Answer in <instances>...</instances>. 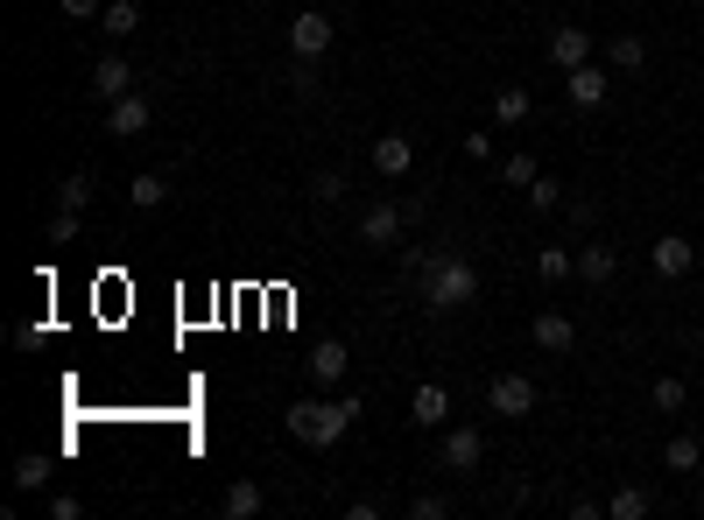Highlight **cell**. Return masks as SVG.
<instances>
[{"instance_id": "cell-23", "label": "cell", "mask_w": 704, "mask_h": 520, "mask_svg": "<svg viewBox=\"0 0 704 520\" xmlns=\"http://www.w3.org/2000/svg\"><path fill=\"white\" fill-rule=\"evenodd\" d=\"M50 198H56V211H85V204H92V177H85V169H71V177L56 183Z\"/></svg>"}, {"instance_id": "cell-16", "label": "cell", "mask_w": 704, "mask_h": 520, "mask_svg": "<svg viewBox=\"0 0 704 520\" xmlns=\"http://www.w3.org/2000/svg\"><path fill=\"white\" fill-rule=\"evenodd\" d=\"M219 513H225V520H254V513H269V492H261L254 478H233L225 499H219Z\"/></svg>"}, {"instance_id": "cell-12", "label": "cell", "mask_w": 704, "mask_h": 520, "mask_svg": "<svg viewBox=\"0 0 704 520\" xmlns=\"http://www.w3.org/2000/svg\"><path fill=\"white\" fill-rule=\"evenodd\" d=\"M127 92H135V64H127V56H99V71H92V99H127Z\"/></svg>"}, {"instance_id": "cell-2", "label": "cell", "mask_w": 704, "mask_h": 520, "mask_svg": "<svg viewBox=\"0 0 704 520\" xmlns=\"http://www.w3.org/2000/svg\"><path fill=\"white\" fill-rule=\"evenodd\" d=\"M423 303L437 317H451V310H465V303H480V267H472L465 254H437L423 267Z\"/></svg>"}, {"instance_id": "cell-24", "label": "cell", "mask_w": 704, "mask_h": 520, "mask_svg": "<svg viewBox=\"0 0 704 520\" xmlns=\"http://www.w3.org/2000/svg\"><path fill=\"white\" fill-rule=\"evenodd\" d=\"M99 29H106V35H135V29H141V8H135V0H106Z\"/></svg>"}, {"instance_id": "cell-11", "label": "cell", "mask_w": 704, "mask_h": 520, "mask_svg": "<svg viewBox=\"0 0 704 520\" xmlns=\"http://www.w3.org/2000/svg\"><path fill=\"white\" fill-rule=\"evenodd\" d=\"M409 422H416V429H444V422H451V394L437 388V380H423V388L409 394Z\"/></svg>"}, {"instance_id": "cell-32", "label": "cell", "mask_w": 704, "mask_h": 520, "mask_svg": "<svg viewBox=\"0 0 704 520\" xmlns=\"http://www.w3.org/2000/svg\"><path fill=\"white\" fill-rule=\"evenodd\" d=\"M64 14H71V22H99L106 8H99V0H64Z\"/></svg>"}, {"instance_id": "cell-18", "label": "cell", "mask_w": 704, "mask_h": 520, "mask_svg": "<svg viewBox=\"0 0 704 520\" xmlns=\"http://www.w3.org/2000/svg\"><path fill=\"white\" fill-rule=\"evenodd\" d=\"M613 275H620L613 246H578V282H613Z\"/></svg>"}, {"instance_id": "cell-4", "label": "cell", "mask_w": 704, "mask_h": 520, "mask_svg": "<svg viewBox=\"0 0 704 520\" xmlns=\"http://www.w3.org/2000/svg\"><path fill=\"white\" fill-rule=\"evenodd\" d=\"M332 22H325V14H317V8H303L296 14V22H290V56H303V64H317V56H325L332 50Z\"/></svg>"}, {"instance_id": "cell-5", "label": "cell", "mask_w": 704, "mask_h": 520, "mask_svg": "<svg viewBox=\"0 0 704 520\" xmlns=\"http://www.w3.org/2000/svg\"><path fill=\"white\" fill-rule=\"evenodd\" d=\"M549 64H557V71L592 64V29H585V22H557V29H549Z\"/></svg>"}, {"instance_id": "cell-30", "label": "cell", "mask_w": 704, "mask_h": 520, "mask_svg": "<svg viewBox=\"0 0 704 520\" xmlns=\"http://www.w3.org/2000/svg\"><path fill=\"white\" fill-rule=\"evenodd\" d=\"M78 211H50V246H78Z\"/></svg>"}, {"instance_id": "cell-34", "label": "cell", "mask_w": 704, "mask_h": 520, "mask_svg": "<svg viewBox=\"0 0 704 520\" xmlns=\"http://www.w3.org/2000/svg\"><path fill=\"white\" fill-rule=\"evenodd\" d=\"M697 513H704V492H697Z\"/></svg>"}, {"instance_id": "cell-14", "label": "cell", "mask_w": 704, "mask_h": 520, "mask_svg": "<svg viewBox=\"0 0 704 520\" xmlns=\"http://www.w3.org/2000/svg\"><path fill=\"white\" fill-rule=\"evenodd\" d=\"M528 338H536V344H543V352H549V359H564V352H570V344H578V323H570L564 310H543L536 323H528Z\"/></svg>"}, {"instance_id": "cell-19", "label": "cell", "mask_w": 704, "mask_h": 520, "mask_svg": "<svg viewBox=\"0 0 704 520\" xmlns=\"http://www.w3.org/2000/svg\"><path fill=\"white\" fill-rule=\"evenodd\" d=\"M127 204H135V211H162L169 204V183L156 177V169H141V177L127 183Z\"/></svg>"}, {"instance_id": "cell-13", "label": "cell", "mask_w": 704, "mask_h": 520, "mask_svg": "<svg viewBox=\"0 0 704 520\" xmlns=\"http://www.w3.org/2000/svg\"><path fill=\"white\" fill-rule=\"evenodd\" d=\"M564 92H570V106H578V113H599V106H606V71H599V64L564 71Z\"/></svg>"}, {"instance_id": "cell-25", "label": "cell", "mask_w": 704, "mask_h": 520, "mask_svg": "<svg viewBox=\"0 0 704 520\" xmlns=\"http://www.w3.org/2000/svg\"><path fill=\"white\" fill-rule=\"evenodd\" d=\"M606 56H613V71H641V64H649V43H641V35H613Z\"/></svg>"}, {"instance_id": "cell-33", "label": "cell", "mask_w": 704, "mask_h": 520, "mask_svg": "<svg viewBox=\"0 0 704 520\" xmlns=\"http://www.w3.org/2000/svg\"><path fill=\"white\" fill-rule=\"evenodd\" d=\"M409 513H416V520H437V513H444V499L423 492V499H409Z\"/></svg>"}, {"instance_id": "cell-29", "label": "cell", "mask_w": 704, "mask_h": 520, "mask_svg": "<svg viewBox=\"0 0 704 520\" xmlns=\"http://www.w3.org/2000/svg\"><path fill=\"white\" fill-rule=\"evenodd\" d=\"M683 401H691V388H683L676 373H662V380H655V408H662V415H676Z\"/></svg>"}, {"instance_id": "cell-26", "label": "cell", "mask_w": 704, "mask_h": 520, "mask_svg": "<svg viewBox=\"0 0 704 520\" xmlns=\"http://www.w3.org/2000/svg\"><path fill=\"white\" fill-rule=\"evenodd\" d=\"M338 198H346V177H338V169H317V177H311V204L332 211Z\"/></svg>"}, {"instance_id": "cell-7", "label": "cell", "mask_w": 704, "mask_h": 520, "mask_svg": "<svg viewBox=\"0 0 704 520\" xmlns=\"http://www.w3.org/2000/svg\"><path fill=\"white\" fill-rule=\"evenodd\" d=\"M649 267H655L662 282H683V275H691V267H697V246L683 240V233H662V240L649 246Z\"/></svg>"}, {"instance_id": "cell-21", "label": "cell", "mask_w": 704, "mask_h": 520, "mask_svg": "<svg viewBox=\"0 0 704 520\" xmlns=\"http://www.w3.org/2000/svg\"><path fill=\"white\" fill-rule=\"evenodd\" d=\"M493 120H501V127H522V120H528V92H522V85H501V92H493Z\"/></svg>"}, {"instance_id": "cell-22", "label": "cell", "mask_w": 704, "mask_h": 520, "mask_svg": "<svg viewBox=\"0 0 704 520\" xmlns=\"http://www.w3.org/2000/svg\"><path fill=\"white\" fill-rule=\"evenodd\" d=\"M43 486H50V457L22 450V457H14V492H43Z\"/></svg>"}, {"instance_id": "cell-9", "label": "cell", "mask_w": 704, "mask_h": 520, "mask_svg": "<svg viewBox=\"0 0 704 520\" xmlns=\"http://www.w3.org/2000/svg\"><path fill=\"white\" fill-rule=\"evenodd\" d=\"M346 365H353V352L338 338H325V344H311V359H303V373L317 380V388H338V380H346Z\"/></svg>"}, {"instance_id": "cell-27", "label": "cell", "mask_w": 704, "mask_h": 520, "mask_svg": "<svg viewBox=\"0 0 704 520\" xmlns=\"http://www.w3.org/2000/svg\"><path fill=\"white\" fill-rule=\"evenodd\" d=\"M536 275H543V282L578 275V254H564V246H543V254H536Z\"/></svg>"}, {"instance_id": "cell-10", "label": "cell", "mask_w": 704, "mask_h": 520, "mask_svg": "<svg viewBox=\"0 0 704 520\" xmlns=\"http://www.w3.org/2000/svg\"><path fill=\"white\" fill-rule=\"evenodd\" d=\"M402 233H409V211L402 204H374L367 219H359V240H367V246H395Z\"/></svg>"}, {"instance_id": "cell-31", "label": "cell", "mask_w": 704, "mask_h": 520, "mask_svg": "<svg viewBox=\"0 0 704 520\" xmlns=\"http://www.w3.org/2000/svg\"><path fill=\"white\" fill-rule=\"evenodd\" d=\"M528 204H536V211H557V204H564V183H557V177H536V183H528Z\"/></svg>"}, {"instance_id": "cell-8", "label": "cell", "mask_w": 704, "mask_h": 520, "mask_svg": "<svg viewBox=\"0 0 704 520\" xmlns=\"http://www.w3.org/2000/svg\"><path fill=\"white\" fill-rule=\"evenodd\" d=\"M374 169L388 183H402L409 169H416V141H409V134H380V141H374Z\"/></svg>"}, {"instance_id": "cell-15", "label": "cell", "mask_w": 704, "mask_h": 520, "mask_svg": "<svg viewBox=\"0 0 704 520\" xmlns=\"http://www.w3.org/2000/svg\"><path fill=\"white\" fill-rule=\"evenodd\" d=\"M486 465V436L480 429H451L444 436V471H480Z\"/></svg>"}, {"instance_id": "cell-3", "label": "cell", "mask_w": 704, "mask_h": 520, "mask_svg": "<svg viewBox=\"0 0 704 520\" xmlns=\"http://www.w3.org/2000/svg\"><path fill=\"white\" fill-rule=\"evenodd\" d=\"M486 415H501V422L536 415V380L528 373H493L486 380Z\"/></svg>"}, {"instance_id": "cell-28", "label": "cell", "mask_w": 704, "mask_h": 520, "mask_svg": "<svg viewBox=\"0 0 704 520\" xmlns=\"http://www.w3.org/2000/svg\"><path fill=\"white\" fill-rule=\"evenodd\" d=\"M536 177H543V169H536V156H507V162H501V183H507V190H528Z\"/></svg>"}, {"instance_id": "cell-6", "label": "cell", "mask_w": 704, "mask_h": 520, "mask_svg": "<svg viewBox=\"0 0 704 520\" xmlns=\"http://www.w3.org/2000/svg\"><path fill=\"white\" fill-rule=\"evenodd\" d=\"M148 120H156V99H141V92H127V99L106 106V134H113V141H135V134H148Z\"/></svg>"}, {"instance_id": "cell-17", "label": "cell", "mask_w": 704, "mask_h": 520, "mask_svg": "<svg viewBox=\"0 0 704 520\" xmlns=\"http://www.w3.org/2000/svg\"><path fill=\"white\" fill-rule=\"evenodd\" d=\"M655 513V499L641 492V486H620V492H606V520H649Z\"/></svg>"}, {"instance_id": "cell-20", "label": "cell", "mask_w": 704, "mask_h": 520, "mask_svg": "<svg viewBox=\"0 0 704 520\" xmlns=\"http://www.w3.org/2000/svg\"><path fill=\"white\" fill-rule=\"evenodd\" d=\"M697 465H704L697 436H670V443H662V471H697Z\"/></svg>"}, {"instance_id": "cell-1", "label": "cell", "mask_w": 704, "mask_h": 520, "mask_svg": "<svg viewBox=\"0 0 704 520\" xmlns=\"http://www.w3.org/2000/svg\"><path fill=\"white\" fill-rule=\"evenodd\" d=\"M353 415H359V394H311V401H290V408H282V429H290L303 450H332V443L353 429Z\"/></svg>"}]
</instances>
